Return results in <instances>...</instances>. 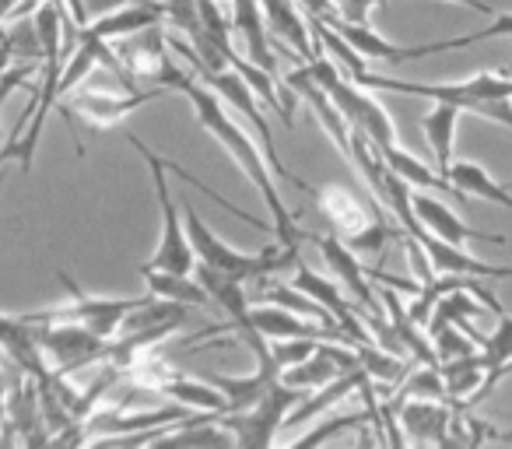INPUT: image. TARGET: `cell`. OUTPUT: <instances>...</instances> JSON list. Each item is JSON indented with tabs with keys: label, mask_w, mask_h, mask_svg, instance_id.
Instances as JSON below:
<instances>
[{
	"label": "cell",
	"mask_w": 512,
	"mask_h": 449,
	"mask_svg": "<svg viewBox=\"0 0 512 449\" xmlns=\"http://www.w3.org/2000/svg\"><path fill=\"white\" fill-rule=\"evenodd\" d=\"M439 372H442V383H446V397L453 407H463L467 397L484 383V362H481V351L477 355H463V358H453V362H439Z\"/></svg>",
	"instance_id": "obj_24"
},
{
	"label": "cell",
	"mask_w": 512,
	"mask_h": 449,
	"mask_svg": "<svg viewBox=\"0 0 512 449\" xmlns=\"http://www.w3.org/2000/svg\"><path fill=\"white\" fill-rule=\"evenodd\" d=\"M393 407H397V425L404 428L411 439L446 446L449 421H453V407H446V400L397 397L393 400Z\"/></svg>",
	"instance_id": "obj_14"
},
{
	"label": "cell",
	"mask_w": 512,
	"mask_h": 449,
	"mask_svg": "<svg viewBox=\"0 0 512 449\" xmlns=\"http://www.w3.org/2000/svg\"><path fill=\"white\" fill-rule=\"evenodd\" d=\"M169 92V88H151V92H106V88H74V92H67L64 99L57 102L60 116L67 120V127L74 130V137H78V127H74V120H85L92 123V127L99 130H109L116 127V123L127 120L134 109L148 106V102L162 99V95ZM78 155H85V148H81V137H78Z\"/></svg>",
	"instance_id": "obj_7"
},
{
	"label": "cell",
	"mask_w": 512,
	"mask_h": 449,
	"mask_svg": "<svg viewBox=\"0 0 512 449\" xmlns=\"http://www.w3.org/2000/svg\"><path fill=\"white\" fill-rule=\"evenodd\" d=\"M155 22H165L162 0H141V4H127V8H116L109 15L88 22L85 29H78V36H92L102 43H116L123 36H134V32L148 29Z\"/></svg>",
	"instance_id": "obj_16"
},
{
	"label": "cell",
	"mask_w": 512,
	"mask_h": 449,
	"mask_svg": "<svg viewBox=\"0 0 512 449\" xmlns=\"http://www.w3.org/2000/svg\"><path fill=\"white\" fill-rule=\"evenodd\" d=\"M509 372H512V358H509V365H505V369H502V372H498V383H502V379H505V376H509Z\"/></svg>",
	"instance_id": "obj_39"
},
{
	"label": "cell",
	"mask_w": 512,
	"mask_h": 449,
	"mask_svg": "<svg viewBox=\"0 0 512 449\" xmlns=\"http://www.w3.org/2000/svg\"><path fill=\"white\" fill-rule=\"evenodd\" d=\"M355 351H358V362H362V372L372 379V383H393L397 386L400 379L411 372L407 358L393 355V351L379 348V344H372V341H358Z\"/></svg>",
	"instance_id": "obj_26"
},
{
	"label": "cell",
	"mask_w": 512,
	"mask_h": 449,
	"mask_svg": "<svg viewBox=\"0 0 512 449\" xmlns=\"http://www.w3.org/2000/svg\"><path fill=\"white\" fill-rule=\"evenodd\" d=\"M309 74L316 78V85L327 92V99L337 106V113L348 120L351 130H362L376 148H386V144H397V130H393L386 109L379 106L372 95H365L362 88L355 85L351 78H344L337 71V64L330 57H316L313 64H306Z\"/></svg>",
	"instance_id": "obj_3"
},
{
	"label": "cell",
	"mask_w": 512,
	"mask_h": 449,
	"mask_svg": "<svg viewBox=\"0 0 512 449\" xmlns=\"http://www.w3.org/2000/svg\"><path fill=\"white\" fill-rule=\"evenodd\" d=\"M267 344H271L274 362H278L281 369H288V365L306 362L320 341H316V337H281V341H267Z\"/></svg>",
	"instance_id": "obj_31"
},
{
	"label": "cell",
	"mask_w": 512,
	"mask_h": 449,
	"mask_svg": "<svg viewBox=\"0 0 512 449\" xmlns=\"http://www.w3.org/2000/svg\"><path fill=\"white\" fill-rule=\"evenodd\" d=\"M36 327V341L43 348V358L53 372L71 376V372L85 369V365L106 362L109 341L113 337H99L88 327L74 320H53V323H32Z\"/></svg>",
	"instance_id": "obj_8"
},
{
	"label": "cell",
	"mask_w": 512,
	"mask_h": 449,
	"mask_svg": "<svg viewBox=\"0 0 512 449\" xmlns=\"http://www.w3.org/2000/svg\"><path fill=\"white\" fill-rule=\"evenodd\" d=\"M158 390L165 397H172L176 404H183L186 411H218L225 414V397L207 383L204 376L200 379H186V376H169L158 383Z\"/></svg>",
	"instance_id": "obj_23"
},
{
	"label": "cell",
	"mask_w": 512,
	"mask_h": 449,
	"mask_svg": "<svg viewBox=\"0 0 512 449\" xmlns=\"http://www.w3.org/2000/svg\"><path fill=\"white\" fill-rule=\"evenodd\" d=\"M299 8H306V15H316V18H330L337 15L334 11V0H295Z\"/></svg>",
	"instance_id": "obj_35"
},
{
	"label": "cell",
	"mask_w": 512,
	"mask_h": 449,
	"mask_svg": "<svg viewBox=\"0 0 512 449\" xmlns=\"http://www.w3.org/2000/svg\"><path fill=\"white\" fill-rule=\"evenodd\" d=\"M0 355L8 358L11 365H18L22 372H29L32 379H43L50 372L43 348L36 341V327L25 316L0 313Z\"/></svg>",
	"instance_id": "obj_15"
},
{
	"label": "cell",
	"mask_w": 512,
	"mask_h": 449,
	"mask_svg": "<svg viewBox=\"0 0 512 449\" xmlns=\"http://www.w3.org/2000/svg\"><path fill=\"white\" fill-rule=\"evenodd\" d=\"M197 81L200 85H207L214 95H218L225 106H232L235 113H242L249 120V127L256 130V137H260V151H264V158H267V165H271V172L274 176H281V179H288L292 186H299V190H306V193H316L313 186L306 183L302 176H295L292 169H285V162L278 158V148H274V137H271V123L264 120V109H260V102H256V95H253V88L246 85V81L239 78V74L232 71V67H221V71H197Z\"/></svg>",
	"instance_id": "obj_6"
},
{
	"label": "cell",
	"mask_w": 512,
	"mask_h": 449,
	"mask_svg": "<svg viewBox=\"0 0 512 449\" xmlns=\"http://www.w3.org/2000/svg\"><path fill=\"white\" fill-rule=\"evenodd\" d=\"M449 4H467V8H470V11H477V15L495 18V8H491V4H484V0H449Z\"/></svg>",
	"instance_id": "obj_37"
},
{
	"label": "cell",
	"mask_w": 512,
	"mask_h": 449,
	"mask_svg": "<svg viewBox=\"0 0 512 449\" xmlns=\"http://www.w3.org/2000/svg\"><path fill=\"white\" fill-rule=\"evenodd\" d=\"M302 397H306V390H295V386L274 379V383H267V390L260 393V400H256L253 407L218 414V421L235 435V446L239 449H267L278 439V428L285 425L288 411H292Z\"/></svg>",
	"instance_id": "obj_5"
},
{
	"label": "cell",
	"mask_w": 512,
	"mask_h": 449,
	"mask_svg": "<svg viewBox=\"0 0 512 449\" xmlns=\"http://www.w3.org/2000/svg\"><path fill=\"white\" fill-rule=\"evenodd\" d=\"M0 50L8 53L15 64H43L46 53H43V43H39V32H36V22L32 18H22L11 22L0 36Z\"/></svg>",
	"instance_id": "obj_28"
},
{
	"label": "cell",
	"mask_w": 512,
	"mask_h": 449,
	"mask_svg": "<svg viewBox=\"0 0 512 449\" xmlns=\"http://www.w3.org/2000/svg\"><path fill=\"white\" fill-rule=\"evenodd\" d=\"M509 186H512V183H509Z\"/></svg>",
	"instance_id": "obj_41"
},
{
	"label": "cell",
	"mask_w": 512,
	"mask_h": 449,
	"mask_svg": "<svg viewBox=\"0 0 512 449\" xmlns=\"http://www.w3.org/2000/svg\"><path fill=\"white\" fill-rule=\"evenodd\" d=\"M509 358H512V316L509 313H498V327L491 330L488 337H481V362H484V372H488V376H484V383L467 397V404H463L467 411L474 404H481V400L488 397L491 390H495V386H498V372L509 365Z\"/></svg>",
	"instance_id": "obj_18"
},
{
	"label": "cell",
	"mask_w": 512,
	"mask_h": 449,
	"mask_svg": "<svg viewBox=\"0 0 512 449\" xmlns=\"http://www.w3.org/2000/svg\"><path fill=\"white\" fill-rule=\"evenodd\" d=\"M113 53H116V60H120L123 71H127L130 78H134V81H151V85H158V74H162V67L172 60L169 57V36H165L162 22L134 32V36L116 39Z\"/></svg>",
	"instance_id": "obj_10"
},
{
	"label": "cell",
	"mask_w": 512,
	"mask_h": 449,
	"mask_svg": "<svg viewBox=\"0 0 512 449\" xmlns=\"http://www.w3.org/2000/svg\"><path fill=\"white\" fill-rule=\"evenodd\" d=\"M158 88H176V92H183L186 99H190V106H193V113H197L200 127H204L207 134H211L214 141H218L221 148L232 155V162L242 169V176H246L249 183L256 186V193L264 197L267 211H271L274 236H278V243L281 246H299L302 239H306V232L295 225V214L288 211L285 197L278 193L274 172H271V165H267L260 144H256L253 137H249L246 130H242L239 123L232 120V116H228L225 102H221L207 85H200L193 74H186L183 67L176 64V60H169V64L162 67V74H158Z\"/></svg>",
	"instance_id": "obj_1"
},
{
	"label": "cell",
	"mask_w": 512,
	"mask_h": 449,
	"mask_svg": "<svg viewBox=\"0 0 512 449\" xmlns=\"http://www.w3.org/2000/svg\"><path fill=\"white\" fill-rule=\"evenodd\" d=\"M183 225H186V236H190L193 253H197V264H207V267H214V271L232 274V278H239L242 285L264 278V274L288 271V267H295V260L302 257L299 246H281V243L271 246V250H264V253L232 250V246L221 243V239L207 229L204 218L193 211V204H183Z\"/></svg>",
	"instance_id": "obj_2"
},
{
	"label": "cell",
	"mask_w": 512,
	"mask_h": 449,
	"mask_svg": "<svg viewBox=\"0 0 512 449\" xmlns=\"http://www.w3.org/2000/svg\"><path fill=\"white\" fill-rule=\"evenodd\" d=\"M260 11H264L267 32L278 36L285 46H292L306 64H313V32H309V22L299 11V4L295 0H260Z\"/></svg>",
	"instance_id": "obj_17"
},
{
	"label": "cell",
	"mask_w": 512,
	"mask_h": 449,
	"mask_svg": "<svg viewBox=\"0 0 512 449\" xmlns=\"http://www.w3.org/2000/svg\"><path fill=\"white\" fill-rule=\"evenodd\" d=\"M4 407H8V369H4V355H0V425H4Z\"/></svg>",
	"instance_id": "obj_36"
},
{
	"label": "cell",
	"mask_w": 512,
	"mask_h": 449,
	"mask_svg": "<svg viewBox=\"0 0 512 449\" xmlns=\"http://www.w3.org/2000/svg\"><path fill=\"white\" fill-rule=\"evenodd\" d=\"M411 211L418 218V225L428 232V236L442 239V243H453V246H467V243H491V246H502L505 236H495V232H481V229H470L449 211L442 200H435L432 193H411Z\"/></svg>",
	"instance_id": "obj_11"
},
{
	"label": "cell",
	"mask_w": 512,
	"mask_h": 449,
	"mask_svg": "<svg viewBox=\"0 0 512 449\" xmlns=\"http://www.w3.org/2000/svg\"><path fill=\"white\" fill-rule=\"evenodd\" d=\"M456 113L460 109L446 106V102H435V109L425 116V137H428V148H432L435 158V169L446 176L449 162H453V137H456Z\"/></svg>",
	"instance_id": "obj_25"
},
{
	"label": "cell",
	"mask_w": 512,
	"mask_h": 449,
	"mask_svg": "<svg viewBox=\"0 0 512 449\" xmlns=\"http://www.w3.org/2000/svg\"><path fill=\"white\" fill-rule=\"evenodd\" d=\"M285 88L292 95H299L302 102H309V109L316 113V120H320V127L327 130L330 137H334L337 151H341L344 158H351V127L348 120H344L341 113H337V106L327 99V92H323L320 85H316V78L309 74V67H292V71H285Z\"/></svg>",
	"instance_id": "obj_12"
},
{
	"label": "cell",
	"mask_w": 512,
	"mask_h": 449,
	"mask_svg": "<svg viewBox=\"0 0 512 449\" xmlns=\"http://www.w3.org/2000/svg\"><path fill=\"white\" fill-rule=\"evenodd\" d=\"M446 179L460 193H467V197H484V200H491V204H502V207H509V211H512L509 190H505L502 183H495L484 165H477V162H449Z\"/></svg>",
	"instance_id": "obj_22"
},
{
	"label": "cell",
	"mask_w": 512,
	"mask_h": 449,
	"mask_svg": "<svg viewBox=\"0 0 512 449\" xmlns=\"http://www.w3.org/2000/svg\"><path fill=\"white\" fill-rule=\"evenodd\" d=\"M57 278L64 281L67 295H71V306H67V309H46V313H22L29 323L74 320V323H81V327H88L92 334H99V337H116L123 316H127L134 306H141V302L151 299V295H141V299H106V295H88L67 271H57Z\"/></svg>",
	"instance_id": "obj_9"
},
{
	"label": "cell",
	"mask_w": 512,
	"mask_h": 449,
	"mask_svg": "<svg viewBox=\"0 0 512 449\" xmlns=\"http://www.w3.org/2000/svg\"><path fill=\"white\" fill-rule=\"evenodd\" d=\"M141 278L148 285V292L155 299H169V302H183V306H211L204 285H200L193 274H176V271H155V267L144 264Z\"/></svg>",
	"instance_id": "obj_21"
},
{
	"label": "cell",
	"mask_w": 512,
	"mask_h": 449,
	"mask_svg": "<svg viewBox=\"0 0 512 449\" xmlns=\"http://www.w3.org/2000/svg\"><path fill=\"white\" fill-rule=\"evenodd\" d=\"M313 243L320 246L323 260H327L330 271H334L337 285L348 288V295L358 302V306H365L369 313H379L383 302H379V295H376V285L365 281L369 271L355 260V250H348V243H341V239H334V236H313Z\"/></svg>",
	"instance_id": "obj_13"
},
{
	"label": "cell",
	"mask_w": 512,
	"mask_h": 449,
	"mask_svg": "<svg viewBox=\"0 0 512 449\" xmlns=\"http://www.w3.org/2000/svg\"><path fill=\"white\" fill-rule=\"evenodd\" d=\"M484 39H512V15H498L488 29L474 32V36H463V39H442L446 50H467L474 43H484Z\"/></svg>",
	"instance_id": "obj_33"
},
{
	"label": "cell",
	"mask_w": 512,
	"mask_h": 449,
	"mask_svg": "<svg viewBox=\"0 0 512 449\" xmlns=\"http://www.w3.org/2000/svg\"><path fill=\"white\" fill-rule=\"evenodd\" d=\"M204 379L221 393V397H225V414H232V411H246V407H253L256 400H260V393L267 390V383L278 379V372L260 369V365H256L253 376H221V372H207Z\"/></svg>",
	"instance_id": "obj_20"
},
{
	"label": "cell",
	"mask_w": 512,
	"mask_h": 449,
	"mask_svg": "<svg viewBox=\"0 0 512 449\" xmlns=\"http://www.w3.org/2000/svg\"><path fill=\"white\" fill-rule=\"evenodd\" d=\"M341 376V369L334 365V358L330 355H323L320 351V344H316V351L306 358V362H299V365H288V369H281V383H288V386H295V390H320V386H327L330 379H337Z\"/></svg>",
	"instance_id": "obj_27"
},
{
	"label": "cell",
	"mask_w": 512,
	"mask_h": 449,
	"mask_svg": "<svg viewBox=\"0 0 512 449\" xmlns=\"http://www.w3.org/2000/svg\"><path fill=\"white\" fill-rule=\"evenodd\" d=\"M376 4H383V0H334V11L344 22L369 25V11L376 8Z\"/></svg>",
	"instance_id": "obj_34"
},
{
	"label": "cell",
	"mask_w": 512,
	"mask_h": 449,
	"mask_svg": "<svg viewBox=\"0 0 512 449\" xmlns=\"http://www.w3.org/2000/svg\"><path fill=\"white\" fill-rule=\"evenodd\" d=\"M8 64H11V57L4 50H0V74H4V67H8Z\"/></svg>",
	"instance_id": "obj_38"
},
{
	"label": "cell",
	"mask_w": 512,
	"mask_h": 449,
	"mask_svg": "<svg viewBox=\"0 0 512 449\" xmlns=\"http://www.w3.org/2000/svg\"><path fill=\"white\" fill-rule=\"evenodd\" d=\"M127 141L134 144L137 155H141L144 162H148L151 183H155L158 207H162V239H158V250H155V257H151L148 267H155V271L193 274V267H197V253H193L190 236H186V225L179 221L176 200H172L169 179H165V172H169V162H165L162 155H155V151H151L148 144H144L137 134H127Z\"/></svg>",
	"instance_id": "obj_4"
},
{
	"label": "cell",
	"mask_w": 512,
	"mask_h": 449,
	"mask_svg": "<svg viewBox=\"0 0 512 449\" xmlns=\"http://www.w3.org/2000/svg\"><path fill=\"white\" fill-rule=\"evenodd\" d=\"M428 337H432V348H435V358H439V362H453V358L477 355V351H481V344H477L467 330L456 327V323H446V327H439Z\"/></svg>",
	"instance_id": "obj_30"
},
{
	"label": "cell",
	"mask_w": 512,
	"mask_h": 449,
	"mask_svg": "<svg viewBox=\"0 0 512 449\" xmlns=\"http://www.w3.org/2000/svg\"><path fill=\"white\" fill-rule=\"evenodd\" d=\"M400 397H418V400H446V383H442V372L439 365H421L418 372H407L400 379Z\"/></svg>",
	"instance_id": "obj_29"
},
{
	"label": "cell",
	"mask_w": 512,
	"mask_h": 449,
	"mask_svg": "<svg viewBox=\"0 0 512 449\" xmlns=\"http://www.w3.org/2000/svg\"><path fill=\"white\" fill-rule=\"evenodd\" d=\"M0 148H4V130H0Z\"/></svg>",
	"instance_id": "obj_40"
},
{
	"label": "cell",
	"mask_w": 512,
	"mask_h": 449,
	"mask_svg": "<svg viewBox=\"0 0 512 449\" xmlns=\"http://www.w3.org/2000/svg\"><path fill=\"white\" fill-rule=\"evenodd\" d=\"M362 421H365V414H334L327 425H320V428H313V432L299 435V439H295V446H320V442L334 439L337 432H344V428H351V425H362Z\"/></svg>",
	"instance_id": "obj_32"
},
{
	"label": "cell",
	"mask_w": 512,
	"mask_h": 449,
	"mask_svg": "<svg viewBox=\"0 0 512 449\" xmlns=\"http://www.w3.org/2000/svg\"><path fill=\"white\" fill-rule=\"evenodd\" d=\"M379 155H383V162L390 165L393 172H397L400 179H404L407 186H418V190H428V193H446V197H460L467 200V193H460L453 183H449L446 176H442L439 169H428L425 162H418V158L411 155V151H404L400 144H386V148H379Z\"/></svg>",
	"instance_id": "obj_19"
}]
</instances>
